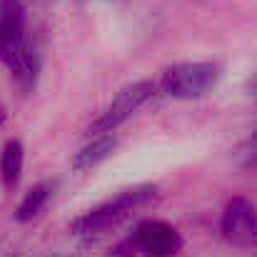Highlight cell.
Listing matches in <instances>:
<instances>
[{
    "instance_id": "obj_10",
    "label": "cell",
    "mask_w": 257,
    "mask_h": 257,
    "mask_svg": "<svg viewBox=\"0 0 257 257\" xmlns=\"http://www.w3.org/2000/svg\"><path fill=\"white\" fill-rule=\"evenodd\" d=\"M240 165L245 170H257V130L245 140V145L240 148Z\"/></svg>"
},
{
    "instance_id": "obj_8",
    "label": "cell",
    "mask_w": 257,
    "mask_h": 257,
    "mask_svg": "<svg viewBox=\"0 0 257 257\" xmlns=\"http://www.w3.org/2000/svg\"><path fill=\"white\" fill-rule=\"evenodd\" d=\"M23 163H25L23 143H20L18 138L8 140V143H5V148H3V155H0V175H3L5 187H15V185L20 182Z\"/></svg>"
},
{
    "instance_id": "obj_4",
    "label": "cell",
    "mask_w": 257,
    "mask_h": 257,
    "mask_svg": "<svg viewBox=\"0 0 257 257\" xmlns=\"http://www.w3.org/2000/svg\"><path fill=\"white\" fill-rule=\"evenodd\" d=\"M222 237L235 247H252L257 245V207L242 195L232 197L220 217Z\"/></svg>"
},
{
    "instance_id": "obj_3",
    "label": "cell",
    "mask_w": 257,
    "mask_h": 257,
    "mask_svg": "<svg viewBox=\"0 0 257 257\" xmlns=\"http://www.w3.org/2000/svg\"><path fill=\"white\" fill-rule=\"evenodd\" d=\"M155 92V83L153 80H138V83H130L125 85L115 97L112 102L95 117V122L87 127L90 135H105V133H112L117 125H122L133 112H138Z\"/></svg>"
},
{
    "instance_id": "obj_9",
    "label": "cell",
    "mask_w": 257,
    "mask_h": 257,
    "mask_svg": "<svg viewBox=\"0 0 257 257\" xmlns=\"http://www.w3.org/2000/svg\"><path fill=\"white\" fill-rule=\"evenodd\" d=\"M50 192H53V185H48V182H40V185L30 187V190L25 192V197L20 200V205H18L15 220H18V222H30V220H35V217L43 212V207L48 205Z\"/></svg>"
},
{
    "instance_id": "obj_11",
    "label": "cell",
    "mask_w": 257,
    "mask_h": 257,
    "mask_svg": "<svg viewBox=\"0 0 257 257\" xmlns=\"http://www.w3.org/2000/svg\"><path fill=\"white\" fill-rule=\"evenodd\" d=\"M247 95L257 100V73L252 75V78H250V83H247Z\"/></svg>"
},
{
    "instance_id": "obj_2",
    "label": "cell",
    "mask_w": 257,
    "mask_h": 257,
    "mask_svg": "<svg viewBox=\"0 0 257 257\" xmlns=\"http://www.w3.org/2000/svg\"><path fill=\"white\" fill-rule=\"evenodd\" d=\"M220 80V65L210 60L177 63L168 68L160 78V87L175 100H197L207 95Z\"/></svg>"
},
{
    "instance_id": "obj_7",
    "label": "cell",
    "mask_w": 257,
    "mask_h": 257,
    "mask_svg": "<svg viewBox=\"0 0 257 257\" xmlns=\"http://www.w3.org/2000/svg\"><path fill=\"white\" fill-rule=\"evenodd\" d=\"M115 145H117V140H115L110 133H105V135H95L92 143H87L83 150L75 153V158H73V168H75V170H92V168L100 165L105 158H110V153L115 150Z\"/></svg>"
},
{
    "instance_id": "obj_5",
    "label": "cell",
    "mask_w": 257,
    "mask_h": 257,
    "mask_svg": "<svg viewBox=\"0 0 257 257\" xmlns=\"http://www.w3.org/2000/svg\"><path fill=\"white\" fill-rule=\"evenodd\" d=\"M30 45L25 33V0H0V63L8 65Z\"/></svg>"
},
{
    "instance_id": "obj_6",
    "label": "cell",
    "mask_w": 257,
    "mask_h": 257,
    "mask_svg": "<svg viewBox=\"0 0 257 257\" xmlns=\"http://www.w3.org/2000/svg\"><path fill=\"white\" fill-rule=\"evenodd\" d=\"M133 245L148 257H172L182 250V235L163 220H145L135 227Z\"/></svg>"
},
{
    "instance_id": "obj_1",
    "label": "cell",
    "mask_w": 257,
    "mask_h": 257,
    "mask_svg": "<svg viewBox=\"0 0 257 257\" xmlns=\"http://www.w3.org/2000/svg\"><path fill=\"white\" fill-rule=\"evenodd\" d=\"M158 195H160L158 185H135L130 190H122L115 197H110V200L100 202L97 207L87 210L78 220H73L70 232L78 235V237H97V235L107 232L110 227H115L117 222H122L135 210L155 202Z\"/></svg>"
}]
</instances>
